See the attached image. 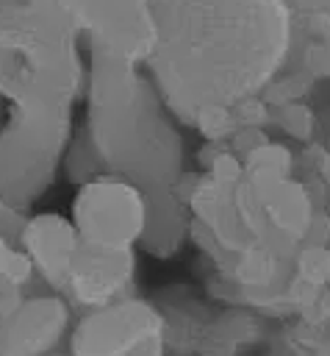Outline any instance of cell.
<instances>
[{
	"label": "cell",
	"instance_id": "obj_3",
	"mask_svg": "<svg viewBox=\"0 0 330 356\" xmlns=\"http://www.w3.org/2000/svg\"><path fill=\"white\" fill-rule=\"evenodd\" d=\"M75 103L72 95L28 75L22 67L3 97L0 195L22 211L53 186L61 170L67 145L75 134Z\"/></svg>",
	"mask_w": 330,
	"mask_h": 356
},
{
	"label": "cell",
	"instance_id": "obj_13",
	"mask_svg": "<svg viewBox=\"0 0 330 356\" xmlns=\"http://www.w3.org/2000/svg\"><path fill=\"white\" fill-rule=\"evenodd\" d=\"M299 19L308 36L302 47V72L311 78H330V14H305Z\"/></svg>",
	"mask_w": 330,
	"mask_h": 356
},
{
	"label": "cell",
	"instance_id": "obj_11",
	"mask_svg": "<svg viewBox=\"0 0 330 356\" xmlns=\"http://www.w3.org/2000/svg\"><path fill=\"white\" fill-rule=\"evenodd\" d=\"M147 197H150V220H147V231L139 245H144V250L158 259L175 256L177 248L183 245V236L189 228L186 203L177 197L175 189L155 192Z\"/></svg>",
	"mask_w": 330,
	"mask_h": 356
},
{
	"label": "cell",
	"instance_id": "obj_2",
	"mask_svg": "<svg viewBox=\"0 0 330 356\" xmlns=\"http://www.w3.org/2000/svg\"><path fill=\"white\" fill-rule=\"evenodd\" d=\"M177 120L164 106L150 75L125 97L86 103V134L105 172L125 175L147 195L169 192L186 175Z\"/></svg>",
	"mask_w": 330,
	"mask_h": 356
},
{
	"label": "cell",
	"instance_id": "obj_19",
	"mask_svg": "<svg viewBox=\"0 0 330 356\" xmlns=\"http://www.w3.org/2000/svg\"><path fill=\"white\" fill-rule=\"evenodd\" d=\"M286 6L291 8L294 17H305V14H330V0H286Z\"/></svg>",
	"mask_w": 330,
	"mask_h": 356
},
{
	"label": "cell",
	"instance_id": "obj_17",
	"mask_svg": "<svg viewBox=\"0 0 330 356\" xmlns=\"http://www.w3.org/2000/svg\"><path fill=\"white\" fill-rule=\"evenodd\" d=\"M25 217H28V211H22L19 206L8 203V200L0 195V231H3L6 236H11V239L17 242V234H19L22 222H25Z\"/></svg>",
	"mask_w": 330,
	"mask_h": 356
},
{
	"label": "cell",
	"instance_id": "obj_23",
	"mask_svg": "<svg viewBox=\"0 0 330 356\" xmlns=\"http://www.w3.org/2000/svg\"><path fill=\"white\" fill-rule=\"evenodd\" d=\"M44 356H72V353H69V350H61V348H58V350H50V353H44Z\"/></svg>",
	"mask_w": 330,
	"mask_h": 356
},
{
	"label": "cell",
	"instance_id": "obj_7",
	"mask_svg": "<svg viewBox=\"0 0 330 356\" xmlns=\"http://www.w3.org/2000/svg\"><path fill=\"white\" fill-rule=\"evenodd\" d=\"M133 289H136L133 248L114 250V248H94L80 242L69 261V273L61 295L69 300L75 312H92L136 295Z\"/></svg>",
	"mask_w": 330,
	"mask_h": 356
},
{
	"label": "cell",
	"instance_id": "obj_22",
	"mask_svg": "<svg viewBox=\"0 0 330 356\" xmlns=\"http://www.w3.org/2000/svg\"><path fill=\"white\" fill-rule=\"evenodd\" d=\"M14 248H17V242L0 231V281H3V275H6V267H8L11 256H14Z\"/></svg>",
	"mask_w": 330,
	"mask_h": 356
},
{
	"label": "cell",
	"instance_id": "obj_20",
	"mask_svg": "<svg viewBox=\"0 0 330 356\" xmlns=\"http://www.w3.org/2000/svg\"><path fill=\"white\" fill-rule=\"evenodd\" d=\"M25 295H28V292H19V289H11V286H3V284H0V323H3V317H6Z\"/></svg>",
	"mask_w": 330,
	"mask_h": 356
},
{
	"label": "cell",
	"instance_id": "obj_9",
	"mask_svg": "<svg viewBox=\"0 0 330 356\" xmlns=\"http://www.w3.org/2000/svg\"><path fill=\"white\" fill-rule=\"evenodd\" d=\"M17 245L31 259L36 278L47 289L64 292L69 261L80 245V236H78L69 214H58V211L28 214L17 234Z\"/></svg>",
	"mask_w": 330,
	"mask_h": 356
},
{
	"label": "cell",
	"instance_id": "obj_21",
	"mask_svg": "<svg viewBox=\"0 0 330 356\" xmlns=\"http://www.w3.org/2000/svg\"><path fill=\"white\" fill-rule=\"evenodd\" d=\"M128 356H166V345H164V337L158 339H150L144 345H139L136 350H130Z\"/></svg>",
	"mask_w": 330,
	"mask_h": 356
},
{
	"label": "cell",
	"instance_id": "obj_5",
	"mask_svg": "<svg viewBox=\"0 0 330 356\" xmlns=\"http://www.w3.org/2000/svg\"><path fill=\"white\" fill-rule=\"evenodd\" d=\"M89 53L147 67L158 44L153 0H64Z\"/></svg>",
	"mask_w": 330,
	"mask_h": 356
},
{
	"label": "cell",
	"instance_id": "obj_12",
	"mask_svg": "<svg viewBox=\"0 0 330 356\" xmlns=\"http://www.w3.org/2000/svg\"><path fill=\"white\" fill-rule=\"evenodd\" d=\"M258 334V323L250 314H227L219 323H211V328L200 337V353L202 356H236L238 348L250 345Z\"/></svg>",
	"mask_w": 330,
	"mask_h": 356
},
{
	"label": "cell",
	"instance_id": "obj_18",
	"mask_svg": "<svg viewBox=\"0 0 330 356\" xmlns=\"http://www.w3.org/2000/svg\"><path fill=\"white\" fill-rule=\"evenodd\" d=\"M17 75H19V61L0 50V97H6V92L11 89Z\"/></svg>",
	"mask_w": 330,
	"mask_h": 356
},
{
	"label": "cell",
	"instance_id": "obj_8",
	"mask_svg": "<svg viewBox=\"0 0 330 356\" xmlns=\"http://www.w3.org/2000/svg\"><path fill=\"white\" fill-rule=\"evenodd\" d=\"M75 323L61 292H28L0 323V356H44L58 350Z\"/></svg>",
	"mask_w": 330,
	"mask_h": 356
},
{
	"label": "cell",
	"instance_id": "obj_25",
	"mask_svg": "<svg viewBox=\"0 0 330 356\" xmlns=\"http://www.w3.org/2000/svg\"><path fill=\"white\" fill-rule=\"evenodd\" d=\"M166 356H169V353H166Z\"/></svg>",
	"mask_w": 330,
	"mask_h": 356
},
{
	"label": "cell",
	"instance_id": "obj_15",
	"mask_svg": "<svg viewBox=\"0 0 330 356\" xmlns=\"http://www.w3.org/2000/svg\"><path fill=\"white\" fill-rule=\"evenodd\" d=\"M297 273L308 286H322L324 281H330V248L305 245L297 253Z\"/></svg>",
	"mask_w": 330,
	"mask_h": 356
},
{
	"label": "cell",
	"instance_id": "obj_14",
	"mask_svg": "<svg viewBox=\"0 0 330 356\" xmlns=\"http://www.w3.org/2000/svg\"><path fill=\"white\" fill-rule=\"evenodd\" d=\"M61 170H64L67 181H72L75 186L89 181V178H94V175H100V172H105L103 161H100V156H97V150H94V145H92V139H89L83 125L75 128V134H72V139L67 145Z\"/></svg>",
	"mask_w": 330,
	"mask_h": 356
},
{
	"label": "cell",
	"instance_id": "obj_1",
	"mask_svg": "<svg viewBox=\"0 0 330 356\" xmlns=\"http://www.w3.org/2000/svg\"><path fill=\"white\" fill-rule=\"evenodd\" d=\"M158 44L147 75L169 114L258 97L294 53L286 0H153Z\"/></svg>",
	"mask_w": 330,
	"mask_h": 356
},
{
	"label": "cell",
	"instance_id": "obj_6",
	"mask_svg": "<svg viewBox=\"0 0 330 356\" xmlns=\"http://www.w3.org/2000/svg\"><path fill=\"white\" fill-rule=\"evenodd\" d=\"M164 337V317L147 298L130 295L116 303L80 312L67 337L72 356H128L139 345Z\"/></svg>",
	"mask_w": 330,
	"mask_h": 356
},
{
	"label": "cell",
	"instance_id": "obj_16",
	"mask_svg": "<svg viewBox=\"0 0 330 356\" xmlns=\"http://www.w3.org/2000/svg\"><path fill=\"white\" fill-rule=\"evenodd\" d=\"M277 125L294 136V139H302L308 142L313 136V128H316V120H313V111L302 103V100H291V103H283L277 106Z\"/></svg>",
	"mask_w": 330,
	"mask_h": 356
},
{
	"label": "cell",
	"instance_id": "obj_4",
	"mask_svg": "<svg viewBox=\"0 0 330 356\" xmlns=\"http://www.w3.org/2000/svg\"><path fill=\"white\" fill-rule=\"evenodd\" d=\"M69 220L83 245L94 248H136L147 231V192L116 172H100L78 184Z\"/></svg>",
	"mask_w": 330,
	"mask_h": 356
},
{
	"label": "cell",
	"instance_id": "obj_10",
	"mask_svg": "<svg viewBox=\"0 0 330 356\" xmlns=\"http://www.w3.org/2000/svg\"><path fill=\"white\" fill-rule=\"evenodd\" d=\"M263 214L266 225L275 234H280V239L297 242L308 236L313 225V200L302 184L286 178L263 197Z\"/></svg>",
	"mask_w": 330,
	"mask_h": 356
},
{
	"label": "cell",
	"instance_id": "obj_24",
	"mask_svg": "<svg viewBox=\"0 0 330 356\" xmlns=\"http://www.w3.org/2000/svg\"><path fill=\"white\" fill-rule=\"evenodd\" d=\"M0 106H3V97H0Z\"/></svg>",
	"mask_w": 330,
	"mask_h": 356
}]
</instances>
